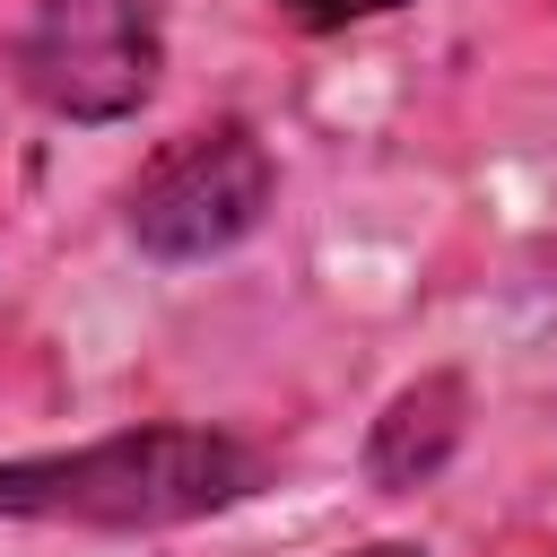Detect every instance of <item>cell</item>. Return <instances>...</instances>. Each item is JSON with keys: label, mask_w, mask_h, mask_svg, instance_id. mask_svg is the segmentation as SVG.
<instances>
[{"label": "cell", "mask_w": 557, "mask_h": 557, "mask_svg": "<svg viewBox=\"0 0 557 557\" xmlns=\"http://www.w3.org/2000/svg\"><path fill=\"white\" fill-rule=\"evenodd\" d=\"M270 461L226 426H113L70 453L0 461V522H70V531H183L244 496H261Z\"/></svg>", "instance_id": "6da1fadb"}, {"label": "cell", "mask_w": 557, "mask_h": 557, "mask_svg": "<svg viewBox=\"0 0 557 557\" xmlns=\"http://www.w3.org/2000/svg\"><path fill=\"white\" fill-rule=\"evenodd\" d=\"M165 17L157 0H35L17 35V78L61 122H122L157 96Z\"/></svg>", "instance_id": "3957f363"}, {"label": "cell", "mask_w": 557, "mask_h": 557, "mask_svg": "<svg viewBox=\"0 0 557 557\" xmlns=\"http://www.w3.org/2000/svg\"><path fill=\"white\" fill-rule=\"evenodd\" d=\"M270 200H278V165H270L261 131L226 113V122H200V131L165 139L139 165V183L122 191V226L148 261L183 270V261L235 252L270 218Z\"/></svg>", "instance_id": "7a4b0ae2"}, {"label": "cell", "mask_w": 557, "mask_h": 557, "mask_svg": "<svg viewBox=\"0 0 557 557\" xmlns=\"http://www.w3.org/2000/svg\"><path fill=\"white\" fill-rule=\"evenodd\" d=\"M296 26H357V17H383V9H400V0H278Z\"/></svg>", "instance_id": "5b68a950"}, {"label": "cell", "mask_w": 557, "mask_h": 557, "mask_svg": "<svg viewBox=\"0 0 557 557\" xmlns=\"http://www.w3.org/2000/svg\"><path fill=\"white\" fill-rule=\"evenodd\" d=\"M548 557H557V548H548Z\"/></svg>", "instance_id": "52a82bcc"}, {"label": "cell", "mask_w": 557, "mask_h": 557, "mask_svg": "<svg viewBox=\"0 0 557 557\" xmlns=\"http://www.w3.org/2000/svg\"><path fill=\"white\" fill-rule=\"evenodd\" d=\"M461 435H470V374L435 366V374L400 383L383 400V418L366 426V479L383 496H409V487H426L461 453Z\"/></svg>", "instance_id": "277c9868"}, {"label": "cell", "mask_w": 557, "mask_h": 557, "mask_svg": "<svg viewBox=\"0 0 557 557\" xmlns=\"http://www.w3.org/2000/svg\"><path fill=\"white\" fill-rule=\"evenodd\" d=\"M339 557H426V548H409V540H366V548H339Z\"/></svg>", "instance_id": "8992f818"}]
</instances>
